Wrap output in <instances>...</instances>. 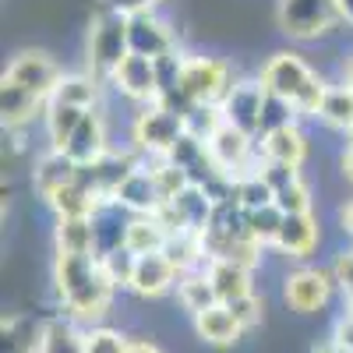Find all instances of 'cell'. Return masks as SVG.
<instances>
[{
    "instance_id": "cell-40",
    "label": "cell",
    "mask_w": 353,
    "mask_h": 353,
    "mask_svg": "<svg viewBox=\"0 0 353 353\" xmlns=\"http://www.w3.org/2000/svg\"><path fill=\"white\" fill-rule=\"evenodd\" d=\"M332 276H336V286L346 293V297H353V248H346V251L336 254Z\"/></svg>"
},
{
    "instance_id": "cell-15",
    "label": "cell",
    "mask_w": 353,
    "mask_h": 353,
    "mask_svg": "<svg viewBox=\"0 0 353 353\" xmlns=\"http://www.w3.org/2000/svg\"><path fill=\"white\" fill-rule=\"evenodd\" d=\"M110 149H113V145H110V121H106L103 106L88 110V113L81 117L78 131L71 134V141L64 145V152H68L78 166L96 163V159H99V156H106Z\"/></svg>"
},
{
    "instance_id": "cell-18",
    "label": "cell",
    "mask_w": 353,
    "mask_h": 353,
    "mask_svg": "<svg viewBox=\"0 0 353 353\" xmlns=\"http://www.w3.org/2000/svg\"><path fill=\"white\" fill-rule=\"evenodd\" d=\"M318 241H321L318 216L314 212H293V216H283L279 237L272 248L286 258H307V254H314Z\"/></svg>"
},
{
    "instance_id": "cell-47",
    "label": "cell",
    "mask_w": 353,
    "mask_h": 353,
    "mask_svg": "<svg viewBox=\"0 0 353 353\" xmlns=\"http://www.w3.org/2000/svg\"><path fill=\"white\" fill-rule=\"evenodd\" d=\"M343 81H350V85H353V57L343 64Z\"/></svg>"
},
{
    "instance_id": "cell-11",
    "label": "cell",
    "mask_w": 353,
    "mask_h": 353,
    "mask_svg": "<svg viewBox=\"0 0 353 353\" xmlns=\"http://www.w3.org/2000/svg\"><path fill=\"white\" fill-rule=\"evenodd\" d=\"M141 163V156L134 152V149H110L106 156H99L96 163H88V166H81L78 170V176L92 188L103 201H113V194H117V188H121L124 181H128V173L134 170Z\"/></svg>"
},
{
    "instance_id": "cell-17",
    "label": "cell",
    "mask_w": 353,
    "mask_h": 353,
    "mask_svg": "<svg viewBox=\"0 0 353 353\" xmlns=\"http://www.w3.org/2000/svg\"><path fill=\"white\" fill-rule=\"evenodd\" d=\"M78 163L64 152V149H43L36 156V166H32V188L43 201H50L61 188H68L71 181H78Z\"/></svg>"
},
{
    "instance_id": "cell-28",
    "label": "cell",
    "mask_w": 353,
    "mask_h": 353,
    "mask_svg": "<svg viewBox=\"0 0 353 353\" xmlns=\"http://www.w3.org/2000/svg\"><path fill=\"white\" fill-rule=\"evenodd\" d=\"M46 205L53 209V216H57V219H68V216H96L106 201H103V198H99V194H96L92 188H88V184L81 181V176H78V181H71L68 188L57 191Z\"/></svg>"
},
{
    "instance_id": "cell-24",
    "label": "cell",
    "mask_w": 353,
    "mask_h": 353,
    "mask_svg": "<svg viewBox=\"0 0 353 353\" xmlns=\"http://www.w3.org/2000/svg\"><path fill=\"white\" fill-rule=\"evenodd\" d=\"M194 332L209 346H233L244 336V325L237 321V314L230 311V304H212L209 311L194 314Z\"/></svg>"
},
{
    "instance_id": "cell-20",
    "label": "cell",
    "mask_w": 353,
    "mask_h": 353,
    "mask_svg": "<svg viewBox=\"0 0 353 353\" xmlns=\"http://www.w3.org/2000/svg\"><path fill=\"white\" fill-rule=\"evenodd\" d=\"M43 110H46V99L32 96L28 88H21L14 81L0 78V117H4L8 131H25L36 117H43Z\"/></svg>"
},
{
    "instance_id": "cell-35",
    "label": "cell",
    "mask_w": 353,
    "mask_h": 353,
    "mask_svg": "<svg viewBox=\"0 0 353 353\" xmlns=\"http://www.w3.org/2000/svg\"><path fill=\"white\" fill-rule=\"evenodd\" d=\"M149 163V170H152V176H156V188H159V194H163V201H173L176 194H181L188 184H191V176L176 166L173 159H166V156H159V159H145Z\"/></svg>"
},
{
    "instance_id": "cell-5",
    "label": "cell",
    "mask_w": 353,
    "mask_h": 353,
    "mask_svg": "<svg viewBox=\"0 0 353 353\" xmlns=\"http://www.w3.org/2000/svg\"><path fill=\"white\" fill-rule=\"evenodd\" d=\"M184 131H188L184 117H176L163 103L138 106L128 128V141H131L128 149H134L141 159H159V156H170V149L181 141Z\"/></svg>"
},
{
    "instance_id": "cell-32",
    "label": "cell",
    "mask_w": 353,
    "mask_h": 353,
    "mask_svg": "<svg viewBox=\"0 0 353 353\" xmlns=\"http://www.w3.org/2000/svg\"><path fill=\"white\" fill-rule=\"evenodd\" d=\"M230 198L237 201L244 212H251V209H261V205H272L276 191L261 176V170H254V173H244V176H237V181L230 184Z\"/></svg>"
},
{
    "instance_id": "cell-13",
    "label": "cell",
    "mask_w": 353,
    "mask_h": 353,
    "mask_svg": "<svg viewBox=\"0 0 353 353\" xmlns=\"http://www.w3.org/2000/svg\"><path fill=\"white\" fill-rule=\"evenodd\" d=\"M219 106H223L226 124H233V128H241V131H248V134L258 138L261 106H265V85L258 78H237Z\"/></svg>"
},
{
    "instance_id": "cell-14",
    "label": "cell",
    "mask_w": 353,
    "mask_h": 353,
    "mask_svg": "<svg viewBox=\"0 0 353 353\" xmlns=\"http://www.w3.org/2000/svg\"><path fill=\"white\" fill-rule=\"evenodd\" d=\"M113 201L121 205L128 216H159L163 205H166L163 194H159V188H156V176H152V170H149V163H145V159L128 173V181L117 188Z\"/></svg>"
},
{
    "instance_id": "cell-27",
    "label": "cell",
    "mask_w": 353,
    "mask_h": 353,
    "mask_svg": "<svg viewBox=\"0 0 353 353\" xmlns=\"http://www.w3.org/2000/svg\"><path fill=\"white\" fill-rule=\"evenodd\" d=\"M318 121L343 134L353 131V85L350 81H329L321 106H318Z\"/></svg>"
},
{
    "instance_id": "cell-10",
    "label": "cell",
    "mask_w": 353,
    "mask_h": 353,
    "mask_svg": "<svg viewBox=\"0 0 353 353\" xmlns=\"http://www.w3.org/2000/svg\"><path fill=\"white\" fill-rule=\"evenodd\" d=\"M216 205H219V198L209 188L188 184L173 201L163 205L159 216L170 230H198V233H205L209 223H212V216H216Z\"/></svg>"
},
{
    "instance_id": "cell-4",
    "label": "cell",
    "mask_w": 353,
    "mask_h": 353,
    "mask_svg": "<svg viewBox=\"0 0 353 353\" xmlns=\"http://www.w3.org/2000/svg\"><path fill=\"white\" fill-rule=\"evenodd\" d=\"M276 28L290 43H321L343 25L336 0H276Z\"/></svg>"
},
{
    "instance_id": "cell-48",
    "label": "cell",
    "mask_w": 353,
    "mask_h": 353,
    "mask_svg": "<svg viewBox=\"0 0 353 353\" xmlns=\"http://www.w3.org/2000/svg\"><path fill=\"white\" fill-rule=\"evenodd\" d=\"M346 314H353V297H346Z\"/></svg>"
},
{
    "instance_id": "cell-25",
    "label": "cell",
    "mask_w": 353,
    "mask_h": 353,
    "mask_svg": "<svg viewBox=\"0 0 353 353\" xmlns=\"http://www.w3.org/2000/svg\"><path fill=\"white\" fill-rule=\"evenodd\" d=\"M32 353H85V332L74 318H53L36 329Z\"/></svg>"
},
{
    "instance_id": "cell-12",
    "label": "cell",
    "mask_w": 353,
    "mask_h": 353,
    "mask_svg": "<svg viewBox=\"0 0 353 353\" xmlns=\"http://www.w3.org/2000/svg\"><path fill=\"white\" fill-rule=\"evenodd\" d=\"M128 43L131 53L141 57H152V61H163V57L176 53V32L170 28V21H163L156 11H145V14H131L128 18Z\"/></svg>"
},
{
    "instance_id": "cell-44",
    "label": "cell",
    "mask_w": 353,
    "mask_h": 353,
    "mask_svg": "<svg viewBox=\"0 0 353 353\" xmlns=\"http://www.w3.org/2000/svg\"><path fill=\"white\" fill-rule=\"evenodd\" d=\"M339 170H343V176L353 184V145L346 141V149H343V156H339Z\"/></svg>"
},
{
    "instance_id": "cell-26",
    "label": "cell",
    "mask_w": 353,
    "mask_h": 353,
    "mask_svg": "<svg viewBox=\"0 0 353 353\" xmlns=\"http://www.w3.org/2000/svg\"><path fill=\"white\" fill-rule=\"evenodd\" d=\"M57 254H96V223L92 216H68L53 223Z\"/></svg>"
},
{
    "instance_id": "cell-3",
    "label": "cell",
    "mask_w": 353,
    "mask_h": 353,
    "mask_svg": "<svg viewBox=\"0 0 353 353\" xmlns=\"http://www.w3.org/2000/svg\"><path fill=\"white\" fill-rule=\"evenodd\" d=\"M131 53L128 43V14H117L110 8H99L88 21L85 32V71L110 81V74L121 68V61Z\"/></svg>"
},
{
    "instance_id": "cell-33",
    "label": "cell",
    "mask_w": 353,
    "mask_h": 353,
    "mask_svg": "<svg viewBox=\"0 0 353 353\" xmlns=\"http://www.w3.org/2000/svg\"><path fill=\"white\" fill-rule=\"evenodd\" d=\"M244 226H248L254 244L272 248L276 237H279V226H283V209H279L276 201L272 205H261V209H251V212H244Z\"/></svg>"
},
{
    "instance_id": "cell-30",
    "label": "cell",
    "mask_w": 353,
    "mask_h": 353,
    "mask_svg": "<svg viewBox=\"0 0 353 353\" xmlns=\"http://www.w3.org/2000/svg\"><path fill=\"white\" fill-rule=\"evenodd\" d=\"M166 237H170V226L163 223V216H128L124 248H131L134 254H156V251H163Z\"/></svg>"
},
{
    "instance_id": "cell-42",
    "label": "cell",
    "mask_w": 353,
    "mask_h": 353,
    "mask_svg": "<svg viewBox=\"0 0 353 353\" xmlns=\"http://www.w3.org/2000/svg\"><path fill=\"white\" fill-rule=\"evenodd\" d=\"M336 350H346V353H353V314H339L336 318V325H332V339H329Z\"/></svg>"
},
{
    "instance_id": "cell-1",
    "label": "cell",
    "mask_w": 353,
    "mask_h": 353,
    "mask_svg": "<svg viewBox=\"0 0 353 353\" xmlns=\"http://www.w3.org/2000/svg\"><path fill=\"white\" fill-rule=\"evenodd\" d=\"M53 286L74 321H99L117 293V286L106 279L99 265V254H57Z\"/></svg>"
},
{
    "instance_id": "cell-16",
    "label": "cell",
    "mask_w": 353,
    "mask_h": 353,
    "mask_svg": "<svg viewBox=\"0 0 353 353\" xmlns=\"http://www.w3.org/2000/svg\"><path fill=\"white\" fill-rule=\"evenodd\" d=\"M307 149H311V141H307L301 121L286 124L279 131H269V134H258V152H261L265 163H283V166L301 170L304 159H307Z\"/></svg>"
},
{
    "instance_id": "cell-21",
    "label": "cell",
    "mask_w": 353,
    "mask_h": 353,
    "mask_svg": "<svg viewBox=\"0 0 353 353\" xmlns=\"http://www.w3.org/2000/svg\"><path fill=\"white\" fill-rule=\"evenodd\" d=\"M103 92H106L103 78H96L92 71H74V74H61L50 99L78 106V110H96V106H103Z\"/></svg>"
},
{
    "instance_id": "cell-49",
    "label": "cell",
    "mask_w": 353,
    "mask_h": 353,
    "mask_svg": "<svg viewBox=\"0 0 353 353\" xmlns=\"http://www.w3.org/2000/svg\"><path fill=\"white\" fill-rule=\"evenodd\" d=\"M346 138H350V145H353V131H350V134H346Z\"/></svg>"
},
{
    "instance_id": "cell-8",
    "label": "cell",
    "mask_w": 353,
    "mask_h": 353,
    "mask_svg": "<svg viewBox=\"0 0 353 353\" xmlns=\"http://www.w3.org/2000/svg\"><path fill=\"white\" fill-rule=\"evenodd\" d=\"M336 290V276L332 269H314V265H304V269H293L283 279V301L297 311V314H314L329 304Z\"/></svg>"
},
{
    "instance_id": "cell-43",
    "label": "cell",
    "mask_w": 353,
    "mask_h": 353,
    "mask_svg": "<svg viewBox=\"0 0 353 353\" xmlns=\"http://www.w3.org/2000/svg\"><path fill=\"white\" fill-rule=\"evenodd\" d=\"M336 11H339V25L353 36V0H336Z\"/></svg>"
},
{
    "instance_id": "cell-34",
    "label": "cell",
    "mask_w": 353,
    "mask_h": 353,
    "mask_svg": "<svg viewBox=\"0 0 353 353\" xmlns=\"http://www.w3.org/2000/svg\"><path fill=\"white\" fill-rule=\"evenodd\" d=\"M99 265L106 279L117 286V290H131V279H134V269H138V254L131 248H113V251H103L99 254Z\"/></svg>"
},
{
    "instance_id": "cell-50",
    "label": "cell",
    "mask_w": 353,
    "mask_h": 353,
    "mask_svg": "<svg viewBox=\"0 0 353 353\" xmlns=\"http://www.w3.org/2000/svg\"><path fill=\"white\" fill-rule=\"evenodd\" d=\"M311 353H318V350H311Z\"/></svg>"
},
{
    "instance_id": "cell-36",
    "label": "cell",
    "mask_w": 353,
    "mask_h": 353,
    "mask_svg": "<svg viewBox=\"0 0 353 353\" xmlns=\"http://www.w3.org/2000/svg\"><path fill=\"white\" fill-rule=\"evenodd\" d=\"M301 117L297 110H293V103L272 96V92H265V106H261V124H258V134H269V131H279L286 124H297Z\"/></svg>"
},
{
    "instance_id": "cell-9",
    "label": "cell",
    "mask_w": 353,
    "mask_h": 353,
    "mask_svg": "<svg viewBox=\"0 0 353 353\" xmlns=\"http://www.w3.org/2000/svg\"><path fill=\"white\" fill-rule=\"evenodd\" d=\"M61 74L64 71L57 68V61L46 50H21V53L11 57V64L4 68V81H14V85L28 88L32 96H39L46 103L53 96L57 81H61Z\"/></svg>"
},
{
    "instance_id": "cell-2",
    "label": "cell",
    "mask_w": 353,
    "mask_h": 353,
    "mask_svg": "<svg viewBox=\"0 0 353 353\" xmlns=\"http://www.w3.org/2000/svg\"><path fill=\"white\" fill-rule=\"evenodd\" d=\"M258 81L265 85V92L293 103L301 121H318V106H321V96H325L329 81L321 78L301 53L276 50L272 57H265Z\"/></svg>"
},
{
    "instance_id": "cell-39",
    "label": "cell",
    "mask_w": 353,
    "mask_h": 353,
    "mask_svg": "<svg viewBox=\"0 0 353 353\" xmlns=\"http://www.w3.org/2000/svg\"><path fill=\"white\" fill-rule=\"evenodd\" d=\"M230 311L237 314V321L244 325V332H248V329H254L258 321H261V301L254 297V293H248V297H241V301H233V304H230Z\"/></svg>"
},
{
    "instance_id": "cell-6",
    "label": "cell",
    "mask_w": 353,
    "mask_h": 353,
    "mask_svg": "<svg viewBox=\"0 0 353 353\" xmlns=\"http://www.w3.org/2000/svg\"><path fill=\"white\" fill-rule=\"evenodd\" d=\"M233 71L219 57H201V53H184L181 57V71H176V88L191 99V103H223L226 92L233 88Z\"/></svg>"
},
{
    "instance_id": "cell-37",
    "label": "cell",
    "mask_w": 353,
    "mask_h": 353,
    "mask_svg": "<svg viewBox=\"0 0 353 353\" xmlns=\"http://www.w3.org/2000/svg\"><path fill=\"white\" fill-rule=\"evenodd\" d=\"M131 350V339L117 329H106V325H92L85 329V353H128Z\"/></svg>"
},
{
    "instance_id": "cell-38",
    "label": "cell",
    "mask_w": 353,
    "mask_h": 353,
    "mask_svg": "<svg viewBox=\"0 0 353 353\" xmlns=\"http://www.w3.org/2000/svg\"><path fill=\"white\" fill-rule=\"evenodd\" d=\"M276 205L283 209V216H293V212H314L311 209V188H307V181L304 176H297V181H290L286 188H279L276 191Z\"/></svg>"
},
{
    "instance_id": "cell-23",
    "label": "cell",
    "mask_w": 353,
    "mask_h": 353,
    "mask_svg": "<svg viewBox=\"0 0 353 353\" xmlns=\"http://www.w3.org/2000/svg\"><path fill=\"white\" fill-rule=\"evenodd\" d=\"M163 254L176 265V272H198L209 265V248H205V233L198 230H170L163 244Z\"/></svg>"
},
{
    "instance_id": "cell-41",
    "label": "cell",
    "mask_w": 353,
    "mask_h": 353,
    "mask_svg": "<svg viewBox=\"0 0 353 353\" xmlns=\"http://www.w3.org/2000/svg\"><path fill=\"white\" fill-rule=\"evenodd\" d=\"M163 4V0H103L99 8H110V11H117V14H145V11H156Z\"/></svg>"
},
{
    "instance_id": "cell-46",
    "label": "cell",
    "mask_w": 353,
    "mask_h": 353,
    "mask_svg": "<svg viewBox=\"0 0 353 353\" xmlns=\"http://www.w3.org/2000/svg\"><path fill=\"white\" fill-rule=\"evenodd\" d=\"M128 353H163V346H156V343H149V339H134Z\"/></svg>"
},
{
    "instance_id": "cell-45",
    "label": "cell",
    "mask_w": 353,
    "mask_h": 353,
    "mask_svg": "<svg viewBox=\"0 0 353 353\" xmlns=\"http://www.w3.org/2000/svg\"><path fill=\"white\" fill-rule=\"evenodd\" d=\"M339 226H343V233H350V237H353V201H346L343 209H339Z\"/></svg>"
},
{
    "instance_id": "cell-7",
    "label": "cell",
    "mask_w": 353,
    "mask_h": 353,
    "mask_svg": "<svg viewBox=\"0 0 353 353\" xmlns=\"http://www.w3.org/2000/svg\"><path fill=\"white\" fill-rule=\"evenodd\" d=\"M117 96H124L134 106H149L159 103L163 96V81H159V64L152 57H141V53H128L121 68H117L106 81Z\"/></svg>"
},
{
    "instance_id": "cell-22",
    "label": "cell",
    "mask_w": 353,
    "mask_h": 353,
    "mask_svg": "<svg viewBox=\"0 0 353 353\" xmlns=\"http://www.w3.org/2000/svg\"><path fill=\"white\" fill-rule=\"evenodd\" d=\"M205 272H209V279H212V286H216L219 304H233V301L248 297V293H254V286H251V269H248V265H241V261L209 258Z\"/></svg>"
},
{
    "instance_id": "cell-19",
    "label": "cell",
    "mask_w": 353,
    "mask_h": 353,
    "mask_svg": "<svg viewBox=\"0 0 353 353\" xmlns=\"http://www.w3.org/2000/svg\"><path fill=\"white\" fill-rule=\"evenodd\" d=\"M176 283H181V272H176V265L163 251L138 254V269H134V279H131V293H138V297H163V293H170Z\"/></svg>"
},
{
    "instance_id": "cell-29",
    "label": "cell",
    "mask_w": 353,
    "mask_h": 353,
    "mask_svg": "<svg viewBox=\"0 0 353 353\" xmlns=\"http://www.w3.org/2000/svg\"><path fill=\"white\" fill-rule=\"evenodd\" d=\"M88 110H78V106H68V103H46V110H43V131H46V149H64V145L71 141V134L78 131V124H81V117H85Z\"/></svg>"
},
{
    "instance_id": "cell-31",
    "label": "cell",
    "mask_w": 353,
    "mask_h": 353,
    "mask_svg": "<svg viewBox=\"0 0 353 353\" xmlns=\"http://www.w3.org/2000/svg\"><path fill=\"white\" fill-rule=\"evenodd\" d=\"M176 301H181V307H184L188 314H201V311H209L212 304H219L209 272H205V269L184 272L181 283H176Z\"/></svg>"
}]
</instances>
